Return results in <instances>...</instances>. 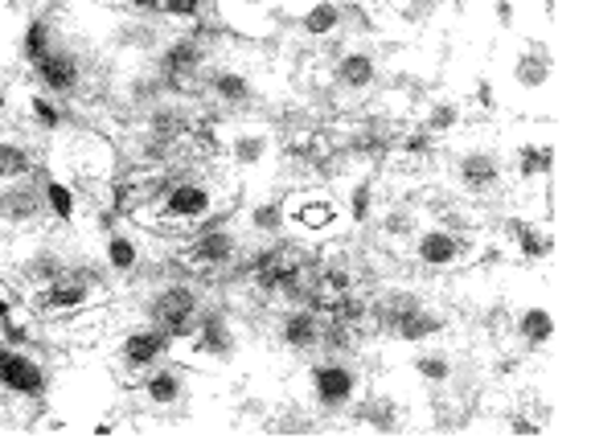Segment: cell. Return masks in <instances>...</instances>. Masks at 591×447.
<instances>
[{"label": "cell", "instance_id": "5b68a950", "mask_svg": "<svg viewBox=\"0 0 591 447\" xmlns=\"http://www.w3.org/2000/svg\"><path fill=\"white\" fill-rule=\"evenodd\" d=\"M94 304V284L82 272L58 275L54 284L38 287V308L50 312V316H79Z\"/></svg>", "mask_w": 591, "mask_h": 447}, {"label": "cell", "instance_id": "3957f363", "mask_svg": "<svg viewBox=\"0 0 591 447\" xmlns=\"http://www.w3.org/2000/svg\"><path fill=\"white\" fill-rule=\"evenodd\" d=\"M206 58H210V50L193 33H177V38L164 41L157 50V74H161L164 91H189L202 79Z\"/></svg>", "mask_w": 591, "mask_h": 447}, {"label": "cell", "instance_id": "f6af8a7d", "mask_svg": "<svg viewBox=\"0 0 591 447\" xmlns=\"http://www.w3.org/2000/svg\"><path fill=\"white\" fill-rule=\"evenodd\" d=\"M13 108V91H9V82H0V115H9Z\"/></svg>", "mask_w": 591, "mask_h": 447}, {"label": "cell", "instance_id": "7a4b0ae2", "mask_svg": "<svg viewBox=\"0 0 591 447\" xmlns=\"http://www.w3.org/2000/svg\"><path fill=\"white\" fill-rule=\"evenodd\" d=\"M144 312L148 325H161L173 341H189L193 328H198V316H202V296H198V287L189 284H164L152 292Z\"/></svg>", "mask_w": 591, "mask_h": 447}, {"label": "cell", "instance_id": "30bf717a", "mask_svg": "<svg viewBox=\"0 0 591 447\" xmlns=\"http://www.w3.org/2000/svg\"><path fill=\"white\" fill-rule=\"evenodd\" d=\"M46 210V190L33 185L29 176H17V181H4L0 185V222L4 226H33Z\"/></svg>", "mask_w": 591, "mask_h": 447}, {"label": "cell", "instance_id": "2e32d148", "mask_svg": "<svg viewBox=\"0 0 591 447\" xmlns=\"http://www.w3.org/2000/svg\"><path fill=\"white\" fill-rule=\"evenodd\" d=\"M510 79L518 91L534 95V91H547L554 79V58L542 50V45H518L510 58Z\"/></svg>", "mask_w": 591, "mask_h": 447}, {"label": "cell", "instance_id": "d6986e66", "mask_svg": "<svg viewBox=\"0 0 591 447\" xmlns=\"http://www.w3.org/2000/svg\"><path fill=\"white\" fill-rule=\"evenodd\" d=\"M350 410L358 427H370V431H378V435H390L403 427V403L387 390H370L362 403H353Z\"/></svg>", "mask_w": 591, "mask_h": 447}, {"label": "cell", "instance_id": "e575fe53", "mask_svg": "<svg viewBox=\"0 0 591 447\" xmlns=\"http://www.w3.org/2000/svg\"><path fill=\"white\" fill-rule=\"evenodd\" d=\"M247 226H251L256 234H283V231H288L283 197H263V202L251 205V214H247Z\"/></svg>", "mask_w": 591, "mask_h": 447}, {"label": "cell", "instance_id": "4dcf8cb0", "mask_svg": "<svg viewBox=\"0 0 591 447\" xmlns=\"http://www.w3.org/2000/svg\"><path fill=\"white\" fill-rule=\"evenodd\" d=\"M17 50H21V62L33 67L41 58L54 50V26L46 21V17H29L26 29H21V41H17Z\"/></svg>", "mask_w": 591, "mask_h": 447}, {"label": "cell", "instance_id": "5bb4252c", "mask_svg": "<svg viewBox=\"0 0 591 447\" xmlns=\"http://www.w3.org/2000/svg\"><path fill=\"white\" fill-rule=\"evenodd\" d=\"M234 255H239V234L230 231V226H206L186 246V263L189 267H202V272L227 267V263H234Z\"/></svg>", "mask_w": 591, "mask_h": 447}, {"label": "cell", "instance_id": "f35d334b", "mask_svg": "<svg viewBox=\"0 0 591 447\" xmlns=\"http://www.w3.org/2000/svg\"><path fill=\"white\" fill-rule=\"evenodd\" d=\"M435 13H440V0H399V9H394V17L407 29H423Z\"/></svg>", "mask_w": 591, "mask_h": 447}, {"label": "cell", "instance_id": "6da1fadb", "mask_svg": "<svg viewBox=\"0 0 591 447\" xmlns=\"http://www.w3.org/2000/svg\"><path fill=\"white\" fill-rule=\"evenodd\" d=\"M309 394L321 415H345L362 398V374L358 366H345L341 357H324L309 369Z\"/></svg>", "mask_w": 591, "mask_h": 447}, {"label": "cell", "instance_id": "8992f818", "mask_svg": "<svg viewBox=\"0 0 591 447\" xmlns=\"http://www.w3.org/2000/svg\"><path fill=\"white\" fill-rule=\"evenodd\" d=\"M33 74H38L46 95L67 99L82 87V74H87V70H82L79 50H70V45H58L54 41V50L41 58V62H33Z\"/></svg>", "mask_w": 591, "mask_h": 447}, {"label": "cell", "instance_id": "f546056e", "mask_svg": "<svg viewBox=\"0 0 591 447\" xmlns=\"http://www.w3.org/2000/svg\"><path fill=\"white\" fill-rule=\"evenodd\" d=\"M140 243H136L128 231H111L108 243H103V263H108L116 275H136L140 272Z\"/></svg>", "mask_w": 591, "mask_h": 447}, {"label": "cell", "instance_id": "ee69618b", "mask_svg": "<svg viewBox=\"0 0 591 447\" xmlns=\"http://www.w3.org/2000/svg\"><path fill=\"white\" fill-rule=\"evenodd\" d=\"M132 13H140V17H152V13H161V4L164 0H123Z\"/></svg>", "mask_w": 591, "mask_h": 447}, {"label": "cell", "instance_id": "d4e9b609", "mask_svg": "<svg viewBox=\"0 0 591 447\" xmlns=\"http://www.w3.org/2000/svg\"><path fill=\"white\" fill-rule=\"evenodd\" d=\"M111 41L120 45L123 54H152V50H161L164 45V33L148 17H136V21H120Z\"/></svg>", "mask_w": 591, "mask_h": 447}, {"label": "cell", "instance_id": "9a60e30c", "mask_svg": "<svg viewBox=\"0 0 591 447\" xmlns=\"http://www.w3.org/2000/svg\"><path fill=\"white\" fill-rule=\"evenodd\" d=\"M415 308H423V296H419V292H411V287H387L382 296L370 299V316H365V321H370L382 337H394V328L403 325Z\"/></svg>", "mask_w": 591, "mask_h": 447}, {"label": "cell", "instance_id": "603a6c76", "mask_svg": "<svg viewBox=\"0 0 591 447\" xmlns=\"http://www.w3.org/2000/svg\"><path fill=\"white\" fill-rule=\"evenodd\" d=\"M288 222H296V231H329L337 222V205L321 193H296L292 202H283Z\"/></svg>", "mask_w": 591, "mask_h": 447}, {"label": "cell", "instance_id": "8d00e7d4", "mask_svg": "<svg viewBox=\"0 0 591 447\" xmlns=\"http://www.w3.org/2000/svg\"><path fill=\"white\" fill-rule=\"evenodd\" d=\"M271 431L276 435H312L317 431V419H312L304 407H283L276 419H271Z\"/></svg>", "mask_w": 591, "mask_h": 447}, {"label": "cell", "instance_id": "74e56055", "mask_svg": "<svg viewBox=\"0 0 591 447\" xmlns=\"http://www.w3.org/2000/svg\"><path fill=\"white\" fill-rule=\"evenodd\" d=\"M29 115H33V123H38L41 132H58V128H62V120H67V115H62V108H58V103L46 95V91H41V95H29Z\"/></svg>", "mask_w": 591, "mask_h": 447}, {"label": "cell", "instance_id": "7402d4cb", "mask_svg": "<svg viewBox=\"0 0 591 447\" xmlns=\"http://www.w3.org/2000/svg\"><path fill=\"white\" fill-rule=\"evenodd\" d=\"M17 275H21V284H29L38 292V287L54 284L58 275H67V255H62L58 246L41 243V246H33L29 255L17 258Z\"/></svg>", "mask_w": 591, "mask_h": 447}, {"label": "cell", "instance_id": "ac0fdd59", "mask_svg": "<svg viewBox=\"0 0 591 447\" xmlns=\"http://www.w3.org/2000/svg\"><path fill=\"white\" fill-rule=\"evenodd\" d=\"M378 82V58L370 50H345V54L333 62V87L337 91H345V95H365V91H374Z\"/></svg>", "mask_w": 591, "mask_h": 447}, {"label": "cell", "instance_id": "60d3db41", "mask_svg": "<svg viewBox=\"0 0 591 447\" xmlns=\"http://www.w3.org/2000/svg\"><path fill=\"white\" fill-rule=\"evenodd\" d=\"M161 13L169 21H198L206 13V0H164Z\"/></svg>", "mask_w": 591, "mask_h": 447}, {"label": "cell", "instance_id": "b9f144b4", "mask_svg": "<svg viewBox=\"0 0 591 447\" xmlns=\"http://www.w3.org/2000/svg\"><path fill=\"white\" fill-rule=\"evenodd\" d=\"M493 17H498L501 29L518 26V9H513V0H493Z\"/></svg>", "mask_w": 591, "mask_h": 447}, {"label": "cell", "instance_id": "ffe728a7", "mask_svg": "<svg viewBox=\"0 0 591 447\" xmlns=\"http://www.w3.org/2000/svg\"><path fill=\"white\" fill-rule=\"evenodd\" d=\"M206 95L214 99L218 108L227 111H242L251 99H256V87H251V79L242 74V70L234 67H214L210 74H206Z\"/></svg>", "mask_w": 591, "mask_h": 447}, {"label": "cell", "instance_id": "f1b7e54d", "mask_svg": "<svg viewBox=\"0 0 591 447\" xmlns=\"http://www.w3.org/2000/svg\"><path fill=\"white\" fill-rule=\"evenodd\" d=\"M411 374L428 386H452V374H457V357L448 349H419L411 357Z\"/></svg>", "mask_w": 591, "mask_h": 447}, {"label": "cell", "instance_id": "7c38bea8", "mask_svg": "<svg viewBox=\"0 0 591 447\" xmlns=\"http://www.w3.org/2000/svg\"><path fill=\"white\" fill-rule=\"evenodd\" d=\"M222 152H227L239 169H263V164L276 156V132L263 128V123H242V128H234V132L222 140Z\"/></svg>", "mask_w": 591, "mask_h": 447}, {"label": "cell", "instance_id": "277c9868", "mask_svg": "<svg viewBox=\"0 0 591 447\" xmlns=\"http://www.w3.org/2000/svg\"><path fill=\"white\" fill-rule=\"evenodd\" d=\"M0 390L9 398H26V403H38L50 390V378H46V366H41L33 353L17 349V345H0Z\"/></svg>", "mask_w": 591, "mask_h": 447}, {"label": "cell", "instance_id": "484cf974", "mask_svg": "<svg viewBox=\"0 0 591 447\" xmlns=\"http://www.w3.org/2000/svg\"><path fill=\"white\" fill-rule=\"evenodd\" d=\"M296 26H300V33L312 41L337 38V29H341V4H337V0H312L309 9L296 13Z\"/></svg>", "mask_w": 591, "mask_h": 447}, {"label": "cell", "instance_id": "52a82bcc", "mask_svg": "<svg viewBox=\"0 0 591 447\" xmlns=\"http://www.w3.org/2000/svg\"><path fill=\"white\" fill-rule=\"evenodd\" d=\"M169 349H173V337L164 333L161 325H140L132 328V333H123L120 341V362L128 374H144V369H152L161 357H169Z\"/></svg>", "mask_w": 591, "mask_h": 447}, {"label": "cell", "instance_id": "8fae6325", "mask_svg": "<svg viewBox=\"0 0 591 447\" xmlns=\"http://www.w3.org/2000/svg\"><path fill=\"white\" fill-rule=\"evenodd\" d=\"M464 258V234L443 226H419L415 231V263L423 272H448Z\"/></svg>", "mask_w": 591, "mask_h": 447}, {"label": "cell", "instance_id": "ab89813d", "mask_svg": "<svg viewBox=\"0 0 591 447\" xmlns=\"http://www.w3.org/2000/svg\"><path fill=\"white\" fill-rule=\"evenodd\" d=\"M370 214H374V185L362 176V181L350 185V217L353 222H365Z\"/></svg>", "mask_w": 591, "mask_h": 447}, {"label": "cell", "instance_id": "cb8c5ba5", "mask_svg": "<svg viewBox=\"0 0 591 447\" xmlns=\"http://www.w3.org/2000/svg\"><path fill=\"white\" fill-rule=\"evenodd\" d=\"M510 333L518 337V345L522 349H542V345H551L554 333H559V321H554L551 308H522L518 316H513Z\"/></svg>", "mask_w": 591, "mask_h": 447}, {"label": "cell", "instance_id": "1f68e13d", "mask_svg": "<svg viewBox=\"0 0 591 447\" xmlns=\"http://www.w3.org/2000/svg\"><path fill=\"white\" fill-rule=\"evenodd\" d=\"M460 123H464V108H460L457 99H428V108H423V132L428 136H448V132H457Z\"/></svg>", "mask_w": 591, "mask_h": 447}, {"label": "cell", "instance_id": "d6a6232c", "mask_svg": "<svg viewBox=\"0 0 591 447\" xmlns=\"http://www.w3.org/2000/svg\"><path fill=\"white\" fill-rule=\"evenodd\" d=\"M41 190H46V210H50V217L54 222H74L79 217V193L70 190L62 176H46L41 181Z\"/></svg>", "mask_w": 591, "mask_h": 447}, {"label": "cell", "instance_id": "4316f807", "mask_svg": "<svg viewBox=\"0 0 591 447\" xmlns=\"http://www.w3.org/2000/svg\"><path fill=\"white\" fill-rule=\"evenodd\" d=\"M554 169V149L551 144H534V140H522L518 149H513V173L522 185L530 181H547Z\"/></svg>", "mask_w": 591, "mask_h": 447}, {"label": "cell", "instance_id": "836d02e7", "mask_svg": "<svg viewBox=\"0 0 591 447\" xmlns=\"http://www.w3.org/2000/svg\"><path fill=\"white\" fill-rule=\"evenodd\" d=\"M33 169H38V161H33V152H29L21 140L0 136V185H4V181H17V176H29Z\"/></svg>", "mask_w": 591, "mask_h": 447}, {"label": "cell", "instance_id": "44dd1931", "mask_svg": "<svg viewBox=\"0 0 591 447\" xmlns=\"http://www.w3.org/2000/svg\"><path fill=\"white\" fill-rule=\"evenodd\" d=\"M505 234H510V243L518 246V255L522 258H551L554 255V231L547 222H534V217H505Z\"/></svg>", "mask_w": 591, "mask_h": 447}, {"label": "cell", "instance_id": "d590c367", "mask_svg": "<svg viewBox=\"0 0 591 447\" xmlns=\"http://www.w3.org/2000/svg\"><path fill=\"white\" fill-rule=\"evenodd\" d=\"M419 231V214L411 210V205H390L387 214H382V234L387 238H394V243H403V238H415Z\"/></svg>", "mask_w": 591, "mask_h": 447}, {"label": "cell", "instance_id": "83f0119b", "mask_svg": "<svg viewBox=\"0 0 591 447\" xmlns=\"http://www.w3.org/2000/svg\"><path fill=\"white\" fill-rule=\"evenodd\" d=\"M443 328H448V321H443L435 308H428V304H423V308H415L403 321V325L394 328V341H403V345H428V341L440 337Z\"/></svg>", "mask_w": 591, "mask_h": 447}, {"label": "cell", "instance_id": "4fadbf2b", "mask_svg": "<svg viewBox=\"0 0 591 447\" xmlns=\"http://www.w3.org/2000/svg\"><path fill=\"white\" fill-rule=\"evenodd\" d=\"M321 325H324V312L309 308V304H292V308L280 316L276 325V337L288 353H312L321 345Z\"/></svg>", "mask_w": 591, "mask_h": 447}, {"label": "cell", "instance_id": "9c48e42d", "mask_svg": "<svg viewBox=\"0 0 591 447\" xmlns=\"http://www.w3.org/2000/svg\"><path fill=\"white\" fill-rule=\"evenodd\" d=\"M452 173H457V185L472 197H481V193H493L501 190V176H505V161H501L493 149H469L460 152L457 164H452Z\"/></svg>", "mask_w": 591, "mask_h": 447}, {"label": "cell", "instance_id": "e0dca14e", "mask_svg": "<svg viewBox=\"0 0 591 447\" xmlns=\"http://www.w3.org/2000/svg\"><path fill=\"white\" fill-rule=\"evenodd\" d=\"M140 398H144L152 410H173L186 403V374L177 366H164L157 362L152 369H144V382H140Z\"/></svg>", "mask_w": 591, "mask_h": 447}, {"label": "cell", "instance_id": "7bdbcfd3", "mask_svg": "<svg viewBox=\"0 0 591 447\" xmlns=\"http://www.w3.org/2000/svg\"><path fill=\"white\" fill-rule=\"evenodd\" d=\"M477 108H484V111H498V95H493V82H489V79H481V82H477Z\"/></svg>", "mask_w": 591, "mask_h": 447}, {"label": "cell", "instance_id": "ba28073f", "mask_svg": "<svg viewBox=\"0 0 591 447\" xmlns=\"http://www.w3.org/2000/svg\"><path fill=\"white\" fill-rule=\"evenodd\" d=\"M214 190L206 185V181H177L169 185V193L161 197V217L164 222H206V217L214 214Z\"/></svg>", "mask_w": 591, "mask_h": 447}]
</instances>
